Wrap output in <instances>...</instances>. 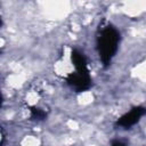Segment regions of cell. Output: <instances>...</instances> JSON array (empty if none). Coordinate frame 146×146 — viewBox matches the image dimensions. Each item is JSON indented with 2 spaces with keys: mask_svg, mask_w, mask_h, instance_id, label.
<instances>
[{
  "mask_svg": "<svg viewBox=\"0 0 146 146\" xmlns=\"http://www.w3.org/2000/svg\"><path fill=\"white\" fill-rule=\"evenodd\" d=\"M116 43H117V33L113 29L105 30L102 35L100 46H99L102 51V57L104 60L111 59L113 52L116 49Z\"/></svg>",
  "mask_w": 146,
  "mask_h": 146,
  "instance_id": "1",
  "label": "cell"
},
{
  "mask_svg": "<svg viewBox=\"0 0 146 146\" xmlns=\"http://www.w3.org/2000/svg\"><path fill=\"white\" fill-rule=\"evenodd\" d=\"M145 110L144 108H135L133 111H131L130 113H128L127 115H124L121 121H120V124L124 125V127H129L133 123H136L138 121V119L144 114Z\"/></svg>",
  "mask_w": 146,
  "mask_h": 146,
  "instance_id": "2",
  "label": "cell"
},
{
  "mask_svg": "<svg viewBox=\"0 0 146 146\" xmlns=\"http://www.w3.org/2000/svg\"><path fill=\"white\" fill-rule=\"evenodd\" d=\"M112 146H124V144L121 143V141H114V143L112 144Z\"/></svg>",
  "mask_w": 146,
  "mask_h": 146,
  "instance_id": "3",
  "label": "cell"
}]
</instances>
